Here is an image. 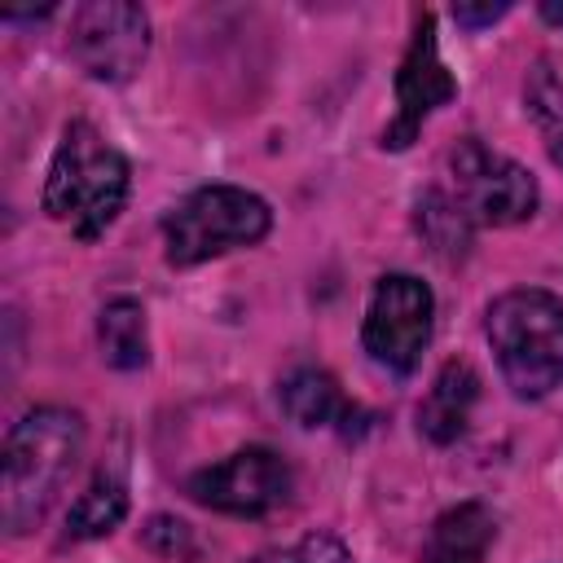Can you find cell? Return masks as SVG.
<instances>
[{
  "label": "cell",
  "mask_w": 563,
  "mask_h": 563,
  "mask_svg": "<svg viewBox=\"0 0 563 563\" xmlns=\"http://www.w3.org/2000/svg\"><path fill=\"white\" fill-rule=\"evenodd\" d=\"M84 453V418L70 409H31L4 440V484H0V519L13 537L31 532L66 475Z\"/></svg>",
  "instance_id": "6da1fadb"
},
{
  "label": "cell",
  "mask_w": 563,
  "mask_h": 563,
  "mask_svg": "<svg viewBox=\"0 0 563 563\" xmlns=\"http://www.w3.org/2000/svg\"><path fill=\"white\" fill-rule=\"evenodd\" d=\"M128 202V158L92 128L70 123L44 180V211L79 242H97Z\"/></svg>",
  "instance_id": "7a4b0ae2"
},
{
  "label": "cell",
  "mask_w": 563,
  "mask_h": 563,
  "mask_svg": "<svg viewBox=\"0 0 563 563\" xmlns=\"http://www.w3.org/2000/svg\"><path fill=\"white\" fill-rule=\"evenodd\" d=\"M488 343L515 396L537 400L563 383V299L550 290H510L488 308Z\"/></svg>",
  "instance_id": "3957f363"
},
{
  "label": "cell",
  "mask_w": 563,
  "mask_h": 563,
  "mask_svg": "<svg viewBox=\"0 0 563 563\" xmlns=\"http://www.w3.org/2000/svg\"><path fill=\"white\" fill-rule=\"evenodd\" d=\"M273 224V211L260 194L238 189V185H207L194 189L167 220H163V242H167V264L172 268H194L211 255H224L233 246H255Z\"/></svg>",
  "instance_id": "277c9868"
},
{
  "label": "cell",
  "mask_w": 563,
  "mask_h": 563,
  "mask_svg": "<svg viewBox=\"0 0 563 563\" xmlns=\"http://www.w3.org/2000/svg\"><path fill=\"white\" fill-rule=\"evenodd\" d=\"M453 202L471 224H519L537 211V180L506 154H493L475 136L457 141L449 154Z\"/></svg>",
  "instance_id": "5b68a950"
},
{
  "label": "cell",
  "mask_w": 563,
  "mask_h": 563,
  "mask_svg": "<svg viewBox=\"0 0 563 563\" xmlns=\"http://www.w3.org/2000/svg\"><path fill=\"white\" fill-rule=\"evenodd\" d=\"M431 312H435V299H431L427 282H418L409 273L378 277L369 308H365V330H361L365 352L383 369L409 374L431 343Z\"/></svg>",
  "instance_id": "8992f818"
},
{
  "label": "cell",
  "mask_w": 563,
  "mask_h": 563,
  "mask_svg": "<svg viewBox=\"0 0 563 563\" xmlns=\"http://www.w3.org/2000/svg\"><path fill=\"white\" fill-rule=\"evenodd\" d=\"M150 53V18L128 0H92L70 18V57L101 84H123Z\"/></svg>",
  "instance_id": "52a82bcc"
},
{
  "label": "cell",
  "mask_w": 563,
  "mask_h": 563,
  "mask_svg": "<svg viewBox=\"0 0 563 563\" xmlns=\"http://www.w3.org/2000/svg\"><path fill=\"white\" fill-rule=\"evenodd\" d=\"M189 497L207 510L255 519V515L277 510L290 497V466L273 449L251 444V449H238L224 462L189 475Z\"/></svg>",
  "instance_id": "ba28073f"
},
{
  "label": "cell",
  "mask_w": 563,
  "mask_h": 563,
  "mask_svg": "<svg viewBox=\"0 0 563 563\" xmlns=\"http://www.w3.org/2000/svg\"><path fill=\"white\" fill-rule=\"evenodd\" d=\"M453 97H457V84H453V75H449L444 62H440V48H435V18L422 13L418 26H413V40H409V53H405V62H400V70H396V106H400V110H396L391 128L383 132V145H387V150L413 145L422 119H427L431 110L449 106Z\"/></svg>",
  "instance_id": "9c48e42d"
},
{
  "label": "cell",
  "mask_w": 563,
  "mask_h": 563,
  "mask_svg": "<svg viewBox=\"0 0 563 563\" xmlns=\"http://www.w3.org/2000/svg\"><path fill=\"white\" fill-rule=\"evenodd\" d=\"M475 400H479V374H475L466 361H449V365L435 374L427 400L418 405V431H422L431 444H453V440L466 431Z\"/></svg>",
  "instance_id": "30bf717a"
},
{
  "label": "cell",
  "mask_w": 563,
  "mask_h": 563,
  "mask_svg": "<svg viewBox=\"0 0 563 563\" xmlns=\"http://www.w3.org/2000/svg\"><path fill=\"white\" fill-rule=\"evenodd\" d=\"M493 537H497V519L479 501H462L431 523L422 563H484Z\"/></svg>",
  "instance_id": "8fae6325"
},
{
  "label": "cell",
  "mask_w": 563,
  "mask_h": 563,
  "mask_svg": "<svg viewBox=\"0 0 563 563\" xmlns=\"http://www.w3.org/2000/svg\"><path fill=\"white\" fill-rule=\"evenodd\" d=\"M282 409L290 422L317 431V427H334L343 418H352L356 409L347 405V396L339 391V383L325 369H295L282 383Z\"/></svg>",
  "instance_id": "7c38bea8"
},
{
  "label": "cell",
  "mask_w": 563,
  "mask_h": 563,
  "mask_svg": "<svg viewBox=\"0 0 563 563\" xmlns=\"http://www.w3.org/2000/svg\"><path fill=\"white\" fill-rule=\"evenodd\" d=\"M97 343L106 365L114 369H141L150 361V334H145V308L128 295L110 299L97 317Z\"/></svg>",
  "instance_id": "4fadbf2b"
},
{
  "label": "cell",
  "mask_w": 563,
  "mask_h": 563,
  "mask_svg": "<svg viewBox=\"0 0 563 563\" xmlns=\"http://www.w3.org/2000/svg\"><path fill=\"white\" fill-rule=\"evenodd\" d=\"M128 515V488L114 475H97L75 506L66 510V541H88V537H106L110 528H119Z\"/></svg>",
  "instance_id": "5bb4252c"
},
{
  "label": "cell",
  "mask_w": 563,
  "mask_h": 563,
  "mask_svg": "<svg viewBox=\"0 0 563 563\" xmlns=\"http://www.w3.org/2000/svg\"><path fill=\"white\" fill-rule=\"evenodd\" d=\"M528 110L532 119L545 128V145H550V158L563 167V75L550 66V62H537L532 75H528Z\"/></svg>",
  "instance_id": "9a60e30c"
},
{
  "label": "cell",
  "mask_w": 563,
  "mask_h": 563,
  "mask_svg": "<svg viewBox=\"0 0 563 563\" xmlns=\"http://www.w3.org/2000/svg\"><path fill=\"white\" fill-rule=\"evenodd\" d=\"M418 229H422V238L440 255H462L466 242H471L466 211L453 198H444V194H422V202H418Z\"/></svg>",
  "instance_id": "2e32d148"
},
{
  "label": "cell",
  "mask_w": 563,
  "mask_h": 563,
  "mask_svg": "<svg viewBox=\"0 0 563 563\" xmlns=\"http://www.w3.org/2000/svg\"><path fill=\"white\" fill-rule=\"evenodd\" d=\"M141 537H145V545H150L154 554H163V559H185V554H194L189 523H180V519H172V515H154V519L141 528Z\"/></svg>",
  "instance_id": "e0dca14e"
},
{
  "label": "cell",
  "mask_w": 563,
  "mask_h": 563,
  "mask_svg": "<svg viewBox=\"0 0 563 563\" xmlns=\"http://www.w3.org/2000/svg\"><path fill=\"white\" fill-rule=\"evenodd\" d=\"M255 563H347V550L334 537H303L299 545H290L282 554H264Z\"/></svg>",
  "instance_id": "ac0fdd59"
},
{
  "label": "cell",
  "mask_w": 563,
  "mask_h": 563,
  "mask_svg": "<svg viewBox=\"0 0 563 563\" xmlns=\"http://www.w3.org/2000/svg\"><path fill=\"white\" fill-rule=\"evenodd\" d=\"M510 13V4L506 0H497V4H453V22L457 26H488V22H497V18H506Z\"/></svg>",
  "instance_id": "d6986e66"
},
{
  "label": "cell",
  "mask_w": 563,
  "mask_h": 563,
  "mask_svg": "<svg viewBox=\"0 0 563 563\" xmlns=\"http://www.w3.org/2000/svg\"><path fill=\"white\" fill-rule=\"evenodd\" d=\"M541 18L554 22V26H563V4H559V0H545V4H541Z\"/></svg>",
  "instance_id": "ffe728a7"
}]
</instances>
